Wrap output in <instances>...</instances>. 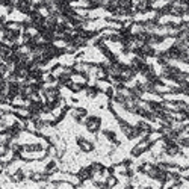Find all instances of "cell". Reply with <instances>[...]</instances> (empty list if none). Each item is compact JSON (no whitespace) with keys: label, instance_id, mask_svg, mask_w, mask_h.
<instances>
[{"label":"cell","instance_id":"obj_2","mask_svg":"<svg viewBox=\"0 0 189 189\" xmlns=\"http://www.w3.org/2000/svg\"><path fill=\"white\" fill-rule=\"evenodd\" d=\"M77 147L80 148L82 153H91V151H94V144H92V141H89V139H86V138H83V136L77 138Z\"/></svg>","mask_w":189,"mask_h":189},{"label":"cell","instance_id":"obj_1","mask_svg":"<svg viewBox=\"0 0 189 189\" xmlns=\"http://www.w3.org/2000/svg\"><path fill=\"white\" fill-rule=\"evenodd\" d=\"M83 124H85L86 130L92 135H97L102 129V118L99 115H88L85 120H83Z\"/></svg>","mask_w":189,"mask_h":189}]
</instances>
